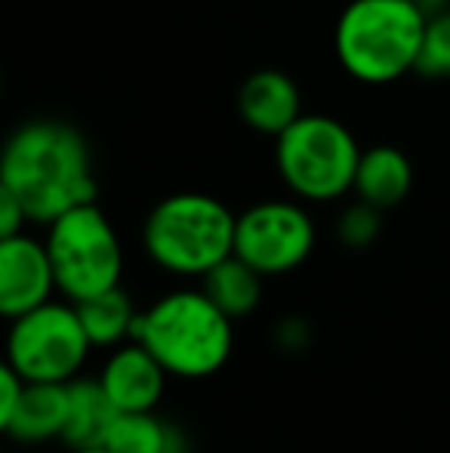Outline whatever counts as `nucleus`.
<instances>
[{
  "instance_id": "obj_2",
  "label": "nucleus",
  "mask_w": 450,
  "mask_h": 453,
  "mask_svg": "<svg viewBox=\"0 0 450 453\" xmlns=\"http://www.w3.org/2000/svg\"><path fill=\"white\" fill-rule=\"evenodd\" d=\"M133 340L176 380H207L232 358L234 321L204 290H173L139 311Z\"/></svg>"
},
{
  "instance_id": "obj_13",
  "label": "nucleus",
  "mask_w": 450,
  "mask_h": 453,
  "mask_svg": "<svg viewBox=\"0 0 450 453\" xmlns=\"http://www.w3.org/2000/svg\"><path fill=\"white\" fill-rule=\"evenodd\" d=\"M414 188L410 157L395 145H373L361 151L358 173H355V197L379 210H392Z\"/></svg>"
},
{
  "instance_id": "obj_16",
  "label": "nucleus",
  "mask_w": 450,
  "mask_h": 453,
  "mask_svg": "<svg viewBox=\"0 0 450 453\" xmlns=\"http://www.w3.org/2000/svg\"><path fill=\"white\" fill-rule=\"evenodd\" d=\"M263 278L265 274H259L250 263H244V259L232 253L201 278V290L232 321H240V318L253 315L259 309V303H263Z\"/></svg>"
},
{
  "instance_id": "obj_20",
  "label": "nucleus",
  "mask_w": 450,
  "mask_h": 453,
  "mask_svg": "<svg viewBox=\"0 0 450 453\" xmlns=\"http://www.w3.org/2000/svg\"><path fill=\"white\" fill-rule=\"evenodd\" d=\"M312 342V327L302 318H284L275 327V346L284 352H302Z\"/></svg>"
},
{
  "instance_id": "obj_7",
  "label": "nucleus",
  "mask_w": 450,
  "mask_h": 453,
  "mask_svg": "<svg viewBox=\"0 0 450 453\" xmlns=\"http://www.w3.org/2000/svg\"><path fill=\"white\" fill-rule=\"evenodd\" d=\"M93 342L74 303H50L12 318L6 330V364L28 382H72L80 376Z\"/></svg>"
},
{
  "instance_id": "obj_8",
  "label": "nucleus",
  "mask_w": 450,
  "mask_h": 453,
  "mask_svg": "<svg viewBox=\"0 0 450 453\" xmlns=\"http://www.w3.org/2000/svg\"><path fill=\"white\" fill-rule=\"evenodd\" d=\"M315 250V222L296 201H259L238 213L234 257L265 278L296 272Z\"/></svg>"
},
{
  "instance_id": "obj_17",
  "label": "nucleus",
  "mask_w": 450,
  "mask_h": 453,
  "mask_svg": "<svg viewBox=\"0 0 450 453\" xmlns=\"http://www.w3.org/2000/svg\"><path fill=\"white\" fill-rule=\"evenodd\" d=\"M74 305H78V315L84 321L93 349H118L120 342L133 340L139 309L133 305L124 287H114V290H105Z\"/></svg>"
},
{
  "instance_id": "obj_10",
  "label": "nucleus",
  "mask_w": 450,
  "mask_h": 453,
  "mask_svg": "<svg viewBox=\"0 0 450 453\" xmlns=\"http://www.w3.org/2000/svg\"><path fill=\"white\" fill-rule=\"evenodd\" d=\"M167 380L170 373L164 364L139 340H126L118 349H109V358L99 370V382L120 413L157 411Z\"/></svg>"
},
{
  "instance_id": "obj_21",
  "label": "nucleus",
  "mask_w": 450,
  "mask_h": 453,
  "mask_svg": "<svg viewBox=\"0 0 450 453\" xmlns=\"http://www.w3.org/2000/svg\"><path fill=\"white\" fill-rule=\"evenodd\" d=\"M25 222H28V213L19 203V197L10 195L6 188H0V241L12 238V234H22Z\"/></svg>"
},
{
  "instance_id": "obj_22",
  "label": "nucleus",
  "mask_w": 450,
  "mask_h": 453,
  "mask_svg": "<svg viewBox=\"0 0 450 453\" xmlns=\"http://www.w3.org/2000/svg\"><path fill=\"white\" fill-rule=\"evenodd\" d=\"M68 453H111L109 448H74V450H68Z\"/></svg>"
},
{
  "instance_id": "obj_11",
  "label": "nucleus",
  "mask_w": 450,
  "mask_h": 453,
  "mask_svg": "<svg viewBox=\"0 0 450 453\" xmlns=\"http://www.w3.org/2000/svg\"><path fill=\"white\" fill-rule=\"evenodd\" d=\"M238 114L253 133L278 139L294 120L302 118V93L287 72L259 68L240 84Z\"/></svg>"
},
{
  "instance_id": "obj_15",
  "label": "nucleus",
  "mask_w": 450,
  "mask_h": 453,
  "mask_svg": "<svg viewBox=\"0 0 450 453\" xmlns=\"http://www.w3.org/2000/svg\"><path fill=\"white\" fill-rule=\"evenodd\" d=\"M103 448L111 453H188V438L157 411H136L114 417Z\"/></svg>"
},
{
  "instance_id": "obj_3",
  "label": "nucleus",
  "mask_w": 450,
  "mask_h": 453,
  "mask_svg": "<svg viewBox=\"0 0 450 453\" xmlns=\"http://www.w3.org/2000/svg\"><path fill=\"white\" fill-rule=\"evenodd\" d=\"M426 22V6L416 0H352L333 28V53L358 84H395L416 72Z\"/></svg>"
},
{
  "instance_id": "obj_5",
  "label": "nucleus",
  "mask_w": 450,
  "mask_h": 453,
  "mask_svg": "<svg viewBox=\"0 0 450 453\" xmlns=\"http://www.w3.org/2000/svg\"><path fill=\"white\" fill-rule=\"evenodd\" d=\"M361 145L342 120L331 114H302L275 139L281 182L300 201H339L355 188Z\"/></svg>"
},
{
  "instance_id": "obj_4",
  "label": "nucleus",
  "mask_w": 450,
  "mask_h": 453,
  "mask_svg": "<svg viewBox=\"0 0 450 453\" xmlns=\"http://www.w3.org/2000/svg\"><path fill=\"white\" fill-rule=\"evenodd\" d=\"M238 216L219 197L179 191L151 207L142 222V247L161 272L176 278H204L234 253Z\"/></svg>"
},
{
  "instance_id": "obj_6",
  "label": "nucleus",
  "mask_w": 450,
  "mask_h": 453,
  "mask_svg": "<svg viewBox=\"0 0 450 453\" xmlns=\"http://www.w3.org/2000/svg\"><path fill=\"white\" fill-rule=\"evenodd\" d=\"M43 241L53 259L56 284L68 303H84L120 287L124 247L111 219L96 201L80 203L53 219Z\"/></svg>"
},
{
  "instance_id": "obj_18",
  "label": "nucleus",
  "mask_w": 450,
  "mask_h": 453,
  "mask_svg": "<svg viewBox=\"0 0 450 453\" xmlns=\"http://www.w3.org/2000/svg\"><path fill=\"white\" fill-rule=\"evenodd\" d=\"M416 74L429 81H450V10L429 12Z\"/></svg>"
},
{
  "instance_id": "obj_12",
  "label": "nucleus",
  "mask_w": 450,
  "mask_h": 453,
  "mask_svg": "<svg viewBox=\"0 0 450 453\" xmlns=\"http://www.w3.org/2000/svg\"><path fill=\"white\" fill-rule=\"evenodd\" d=\"M68 423V382H28L19 407L0 429L19 444L62 441Z\"/></svg>"
},
{
  "instance_id": "obj_19",
  "label": "nucleus",
  "mask_w": 450,
  "mask_h": 453,
  "mask_svg": "<svg viewBox=\"0 0 450 453\" xmlns=\"http://www.w3.org/2000/svg\"><path fill=\"white\" fill-rule=\"evenodd\" d=\"M379 232H383V210L361 197L348 203L337 219V238L352 250H367L379 238Z\"/></svg>"
},
{
  "instance_id": "obj_14",
  "label": "nucleus",
  "mask_w": 450,
  "mask_h": 453,
  "mask_svg": "<svg viewBox=\"0 0 450 453\" xmlns=\"http://www.w3.org/2000/svg\"><path fill=\"white\" fill-rule=\"evenodd\" d=\"M118 407L111 404L109 392L99 376H74L68 382V423L62 432V444L74 448H103Z\"/></svg>"
},
{
  "instance_id": "obj_1",
  "label": "nucleus",
  "mask_w": 450,
  "mask_h": 453,
  "mask_svg": "<svg viewBox=\"0 0 450 453\" xmlns=\"http://www.w3.org/2000/svg\"><path fill=\"white\" fill-rule=\"evenodd\" d=\"M0 188L19 197L28 222L50 226L62 213L96 201V176L84 133L65 120H25L0 155Z\"/></svg>"
},
{
  "instance_id": "obj_23",
  "label": "nucleus",
  "mask_w": 450,
  "mask_h": 453,
  "mask_svg": "<svg viewBox=\"0 0 450 453\" xmlns=\"http://www.w3.org/2000/svg\"><path fill=\"white\" fill-rule=\"evenodd\" d=\"M416 4H423V6H426V4H429V0H416Z\"/></svg>"
},
{
  "instance_id": "obj_9",
  "label": "nucleus",
  "mask_w": 450,
  "mask_h": 453,
  "mask_svg": "<svg viewBox=\"0 0 450 453\" xmlns=\"http://www.w3.org/2000/svg\"><path fill=\"white\" fill-rule=\"evenodd\" d=\"M59 293L47 241L12 234L0 241V315L6 321L50 303Z\"/></svg>"
}]
</instances>
